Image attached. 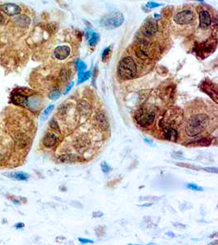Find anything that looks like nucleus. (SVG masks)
<instances>
[{"mask_svg": "<svg viewBox=\"0 0 218 245\" xmlns=\"http://www.w3.org/2000/svg\"><path fill=\"white\" fill-rule=\"evenodd\" d=\"M60 95V92L59 90H55L52 92V93L49 95V97L52 99V100H56V99H58L59 96Z\"/></svg>", "mask_w": 218, "mask_h": 245, "instance_id": "nucleus-26", "label": "nucleus"}, {"mask_svg": "<svg viewBox=\"0 0 218 245\" xmlns=\"http://www.w3.org/2000/svg\"><path fill=\"white\" fill-rule=\"evenodd\" d=\"M186 188L187 189L191 190H195V191H203L204 190L203 187L199 186V185H195V184H194V183H189V184H187Z\"/></svg>", "mask_w": 218, "mask_h": 245, "instance_id": "nucleus-22", "label": "nucleus"}, {"mask_svg": "<svg viewBox=\"0 0 218 245\" xmlns=\"http://www.w3.org/2000/svg\"><path fill=\"white\" fill-rule=\"evenodd\" d=\"M195 1H199V2H204V0H195Z\"/></svg>", "mask_w": 218, "mask_h": 245, "instance_id": "nucleus-39", "label": "nucleus"}, {"mask_svg": "<svg viewBox=\"0 0 218 245\" xmlns=\"http://www.w3.org/2000/svg\"><path fill=\"white\" fill-rule=\"evenodd\" d=\"M110 47H108V48H106V49H105L103 52H102V54H101V58L102 60H105V59H106V57H107V55L110 53Z\"/></svg>", "mask_w": 218, "mask_h": 245, "instance_id": "nucleus-29", "label": "nucleus"}, {"mask_svg": "<svg viewBox=\"0 0 218 245\" xmlns=\"http://www.w3.org/2000/svg\"><path fill=\"white\" fill-rule=\"evenodd\" d=\"M192 145H200V146H208L211 144V140L208 138H202L199 141H195L194 142H191Z\"/></svg>", "mask_w": 218, "mask_h": 245, "instance_id": "nucleus-18", "label": "nucleus"}, {"mask_svg": "<svg viewBox=\"0 0 218 245\" xmlns=\"http://www.w3.org/2000/svg\"><path fill=\"white\" fill-rule=\"evenodd\" d=\"M158 32V25L156 21H148L143 27V34L146 37H151Z\"/></svg>", "mask_w": 218, "mask_h": 245, "instance_id": "nucleus-7", "label": "nucleus"}, {"mask_svg": "<svg viewBox=\"0 0 218 245\" xmlns=\"http://www.w3.org/2000/svg\"><path fill=\"white\" fill-rule=\"evenodd\" d=\"M153 205V203H150V204H142V205H139L141 208H144V207H150V206Z\"/></svg>", "mask_w": 218, "mask_h": 245, "instance_id": "nucleus-37", "label": "nucleus"}, {"mask_svg": "<svg viewBox=\"0 0 218 245\" xmlns=\"http://www.w3.org/2000/svg\"><path fill=\"white\" fill-rule=\"evenodd\" d=\"M12 102L17 106H22V107H28L29 102L26 96L23 95L22 93H14L12 97Z\"/></svg>", "mask_w": 218, "mask_h": 245, "instance_id": "nucleus-10", "label": "nucleus"}, {"mask_svg": "<svg viewBox=\"0 0 218 245\" xmlns=\"http://www.w3.org/2000/svg\"><path fill=\"white\" fill-rule=\"evenodd\" d=\"M137 65L132 57L126 56L121 59L118 62L117 72L118 76L123 79H131L135 77L137 75Z\"/></svg>", "mask_w": 218, "mask_h": 245, "instance_id": "nucleus-2", "label": "nucleus"}, {"mask_svg": "<svg viewBox=\"0 0 218 245\" xmlns=\"http://www.w3.org/2000/svg\"><path fill=\"white\" fill-rule=\"evenodd\" d=\"M76 65H77L78 69V75H81L83 73H84L86 71V68H87V65L82 60H78L77 63H76Z\"/></svg>", "mask_w": 218, "mask_h": 245, "instance_id": "nucleus-20", "label": "nucleus"}, {"mask_svg": "<svg viewBox=\"0 0 218 245\" xmlns=\"http://www.w3.org/2000/svg\"><path fill=\"white\" fill-rule=\"evenodd\" d=\"M144 141H145V142H146V143H148V144H152V143H153V141H150V140H149V139H147V138H146V139H145H145H144Z\"/></svg>", "mask_w": 218, "mask_h": 245, "instance_id": "nucleus-38", "label": "nucleus"}, {"mask_svg": "<svg viewBox=\"0 0 218 245\" xmlns=\"http://www.w3.org/2000/svg\"><path fill=\"white\" fill-rule=\"evenodd\" d=\"M194 13L191 10L181 11L174 17V21L177 25H185L190 24L194 21Z\"/></svg>", "mask_w": 218, "mask_h": 245, "instance_id": "nucleus-5", "label": "nucleus"}, {"mask_svg": "<svg viewBox=\"0 0 218 245\" xmlns=\"http://www.w3.org/2000/svg\"><path fill=\"white\" fill-rule=\"evenodd\" d=\"M25 227V225H24V224H23V223H17V224H16V225H15V227H16V228H17V229H21V228H23V227Z\"/></svg>", "mask_w": 218, "mask_h": 245, "instance_id": "nucleus-36", "label": "nucleus"}, {"mask_svg": "<svg viewBox=\"0 0 218 245\" xmlns=\"http://www.w3.org/2000/svg\"><path fill=\"white\" fill-rule=\"evenodd\" d=\"M177 166H180V167H184V168H193V169H195V170H199V169H200V168H200V167L193 166V165H189V164H182V163H178V164H177Z\"/></svg>", "mask_w": 218, "mask_h": 245, "instance_id": "nucleus-27", "label": "nucleus"}, {"mask_svg": "<svg viewBox=\"0 0 218 245\" xmlns=\"http://www.w3.org/2000/svg\"><path fill=\"white\" fill-rule=\"evenodd\" d=\"M79 241L82 243H93L94 242L91 239H83V238H79Z\"/></svg>", "mask_w": 218, "mask_h": 245, "instance_id": "nucleus-32", "label": "nucleus"}, {"mask_svg": "<svg viewBox=\"0 0 218 245\" xmlns=\"http://www.w3.org/2000/svg\"><path fill=\"white\" fill-rule=\"evenodd\" d=\"M212 24V17L208 11L203 10L200 13V27L202 29H207Z\"/></svg>", "mask_w": 218, "mask_h": 245, "instance_id": "nucleus-6", "label": "nucleus"}, {"mask_svg": "<svg viewBox=\"0 0 218 245\" xmlns=\"http://www.w3.org/2000/svg\"><path fill=\"white\" fill-rule=\"evenodd\" d=\"M162 6V4H160V3H157L154 2H150L148 3L147 4H146V8L150 9H153V8H158V7Z\"/></svg>", "mask_w": 218, "mask_h": 245, "instance_id": "nucleus-28", "label": "nucleus"}, {"mask_svg": "<svg viewBox=\"0 0 218 245\" xmlns=\"http://www.w3.org/2000/svg\"><path fill=\"white\" fill-rule=\"evenodd\" d=\"M96 119L97 121L98 124L103 128H106L108 127V122L106 120V118L103 114H98L96 116Z\"/></svg>", "mask_w": 218, "mask_h": 245, "instance_id": "nucleus-17", "label": "nucleus"}, {"mask_svg": "<svg viewBox=\"0 0 218 245\" xmlns=\"http://www.w3.org/2000/svg\"><path fill=\"white\" fill-rule=\"evenodd\" d=\"M155 113L154 110H148L145 108L140 109L135 115L137 122L142 127H147L154 122Z\"/></svg>", "mask_w": 218, "mask_h": 245, "instance_id": "nucleus-4", "label": "nucleus"}, {"mask_svg": "<svg viewBox=\"0 0 218 245\" xmlns=\"http://www.w3.org/2000/svg\"><path fill=\"white\" fill-rule=\"evenodd\" d=\"M57 137L53 133H48L44 136V139H43V144L45 145L46 147H52L57 142Z\"/></svg>", "mask_w": 218, "mask_h": 245, "instance_id": "nucleus-12", "label": "nucleus"}, {"mask_svg": "<svg viewBox=\"0 0 218 245\" xmlns=\"http://www.w3.org/2000/svg\"><path fill=\"white\" fill-rule=\"evenodd\" d=\"M50 126L52 128H53L54 130H56V131L57 132H60V128H59L58 127V125H57V123H56V122L55 120H52L50 122Z\"/></svg>", "mask_w": 218, "mask_h": 245, "instance_id": "nucleus-30", "label": "nucleus"}, {"mask_svg": "<svg viewBox=\"0 0 218 245\" xmlns=\"http://www.w3.org/2000/svg\"><path fill=\"white\" fill-rule=\"evenodd\" d=\"M209 123V118L204 114H196L188 119L185 125V133L189 137H195L204 131Z\"/></svg>", "mask_w": 218, "mask_h": 245, "instance_id": "nucleus-1", "label": "nucleus"}, {"mask_svg": "<svg viewBox=\"0 0 218 245\" xmlns=\"http://www.w3.org/2000/svg\"><path fill=\"white\" fill-rule=\"evenodd\" d=\"M8 177L11 179H14L17 181H27L29 176L27 173H22V172H17V173H5Z\"/></svg>", "mask_w": 218, "mask_h": 245, "instance_id": "nucleus-13", "label": "nucleus"}, {"mask_svg": "<svg viewBox=\"0 0 218 245\" xmlns=\"http://www.w3.org/2000/svg\"><path fill=\"white\" fill-rule=\"evenodd\" d=\"M5 22V17L2 13H0V25H2Z\"/></svg>", "mask_w": 218, "mask_h": 245, "instance_id": "nucleus-35", "label": "nucleus"}, {"mask_svg": "<svg viewBox=\"0 0 218 245\" xmlns=\"http://www.w3.org/2000/svg\"><path fill=\"white\" fill-rule=\"evenodd\" d=\"M78 108H79V112L81 113V114L83 115H87V114H89L91 112V107L89 105V103L86 101H80L78 105Z\"/></svg>", "mask_w": 218, "mask_h": 245, "instance_id": "nucleus-14", "label": "nucleus"}, {"mask_svg": "<svg viewBox=\"0 0 218 245\" xmlns=\"http://www.w3.org/2000/svg\"><path fill=\"white\" fill-rule=\"evenodd\" d=\"M74 84H75V83H71L70 85L68 86V87L65 88V94H66L67 92H69V91H70V89L73 87V86H74Z\"/></svg>", "mask_w": 218, "mask_h": 245, "instance_id": "nucleus-34", "label": "nucleus"}, {"mask_svg": "<svg viewBox=\"0 0 218 245\" xmlns=\"http://www.w3.org/2000/svg\"><path fill=\"white\" fill-rule=\"evenodd\" d=\"M16 23L18 26H21V27H26L29 25L30 23V20L28 17L25 16V15H22V16H20L16 20Z\"/></svg>", "mask_w": 218, "mask_h": 245, "instance_id": "nucleus-15", "label": "nucleus"}, {"mask_svg": "<svg viewBox=\"0 0 218 245\" xmlns=\"http://www.w3.org/2000/svg\"><path fill=\"white\" fill-rule=\"evenodd\" d=\"M103 215H104V213H103L102 212H100V211H97V212H93V214H92L93 217H101V216H102Z\"/></svg>", "mask_w": 218, "mask_h": 245, "instance_id": "nucleus-33", "label": "nucleus"}, {"mask_svg": "<svg viewBox=\"0 0 218 245\" xmlns=\"http://www.w3.org/2000/svg\"><path fill=\"white\" fill-rule=\"evenodd\" d=\"M87 35H88L87 39H88V44H89V46H91V47L95 46L98 41L99 35H98L96 33V32H91V31H88Z\"/></svg>", "mask_w": 218, "mask_h": 245, "instance_id": "nucleus-16", "label": "nucleus"}, {"mask_svg": "<svg viewBox=\"0 0 218 245\" xmlns=\"http://www.w3.org/2000/svg\"><path fill=\"white\" fill-rule=\"evenodd\" d=\"M91 77V71L87 70L83 73L81 75H79V79H78V84L80 83H83V82L87 81V79H89Z\"/></svg>", "mask_w": 218, "mask_h": 245, "instance_id": "nucleus-19", "label": "nucleus"}, {"mask_svg": "<svg viewBox=\"0 0 218 245\" xmlns=\"http://www.w3.org/2000/svg\"><path fill=\"white\" fill-rule=\"evenodd\" d=\"M164 137L168 141H175L178 137V133L175 128L173 127H171L169 125H167L166 127L164 128Z\"/></svg>", "mask_w": 218, "mask_h": 245, "instance_id": "nucleus-11", "label": "nucleus"}, {"mask_svg": "<svg viewBox=\"0 0 218 245\" xmlns=\"http://www.w3.org/2000/svg\"><path fill=\"white\" fill-rule=\"evenodd\" d=\"M101 167L102 172L105 173H110V171L111 170V168L110 167V165L108 164H106V162H102V164H101Z\"/></svg>", "mask_w": 218, "mask_h": 245, "instance_id": "nucleus-25", "label": "nucleus"}, {"mask_svg": "<svg viewBox=\"0 0 218 245\" xmlns=\"http://www.w3.org/2000/svg\"><path fill=\"white\" fill-rule=\"evenodd\" d=\"M70 54V48L67 45L58 46L54 51V56L58 60H65Z\"/></svg>", "mask_w": 218, "mask_h": 245, "instance_id": "nucleus-8", "label": "nucleus"}, {"mask_svg": "<svg viewBox=\"0 0 218 245\" xmlns=\"http://www.w3.org/2000/svg\"><path fill=\"white\" fill-rule=\"evenodd\" d=\"M204 171L206 172H208V173H218V169L217 168H203Z\"/></svg>", "mask_w": 218, "mask_h": 245, "instance_id": "nucleus-31", "label": "nucleus"}, {"mask_svg": "<svg viewBox=\"0 0 218 245\" xmlns=\"http://www.w3.org/2000/svg\"><path fill=\"white\" fill-rule=\"evenodd\" d=\"M1 10L8 16H16L21 13V9L18 5L13 3H6L1 6Z\"/></svg>", "mask_w": 218, "mask_h": 245, "instance_id": "nucleus-9", "label": "nucleus"}, {"mask_svg": "<svg viewBox=\"0 0 218 245\" xmlns=\"http://www.w3.org/2000/svg\"><path fill=\"white\" fill-rule=\"evenodd\" d=\"M54 107H55L54 105H50V106H48V108H46L45 110H44V111L43 112V114H42V118H41L42 120H44V119L48 116V114H50L52 110H53Z\"/></svg>", "mask_w": 218, "mask_h": 245, "instance_id": "nucleus-21", "label": "nucleus"}, {"mask_svg": "<svg viewBox=\"0 0 218 245\" xmlns=\"http://www.w3.org/2000/svg\"><path fill=\"white\" fill-rule=\"evenodd\" d=\"M124 22L123 14L118 12L110 13L101 19V25L106 29H114L118 28Z\"/></svg>", "mask_w": 218, "mask_h": 245, "instance_id": "nucleus-3", "label": "nucleus"}, {"mask_svg": "<svg viewBox=\"0 0 218 245\" xmlns=\"http://www.w3.org/2000/svg\"><path fill=\"white\" fill-rule=\"evenodd\" d=\"M161 198L158 197V196H145V197L140 198L139 200L143 201V200H146V201H158Z\"/></svg>", "mask_w": 218, "mask_h": 245, "instance_id": "nucleus-23", "label": "nucleus"}, {"mask_svg": "<svg viewBox=\"0 0 218 245\" xmlns=\"http://www.w3.org/2000/svg\"><path fill=\"white\" fill-rule=\"evenodd\" d=\"M60 78L63 79V80H68L69 78H70V72H69L68 70H62L60 71Z\"/></svg>", "mask_w": 218, "mask_h": 245, "instance_id": "nucleus-24", "label": "nucleus"}]
</instances>
